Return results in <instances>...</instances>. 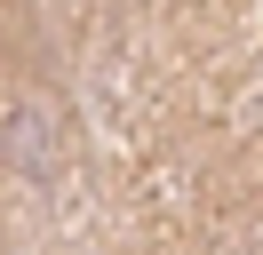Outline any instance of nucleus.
<instances>
[{
	"label": "nucleus",
	"mask_w": 263,
	"mask_h": 255,
	"mask_svg": "<svg viewBox=\"0 0 263 255\" xmlns=\"http://www.w3.org/2000/svg\"><path fill=\"white\" fill-rule=\"evenodd\" d=\"M56 152H64V136H56V112L16 104L8 120H0V159H8L16 175H48V168H56Z\"/></svg>",
	"instance_id": "1"
}]
</instances>
